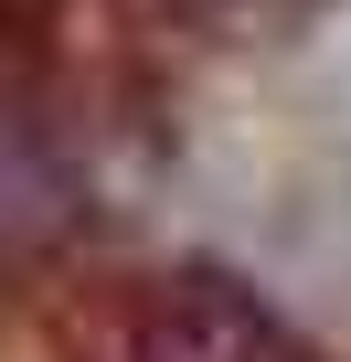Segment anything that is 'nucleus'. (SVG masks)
Masks as SVG:
<instances>
[{
    "label": "nucleus",
    "mask_w": 351,
    "mask_h": 362,
    "mask_svg": "<svg viewBox=\"0 0 351 362\" xmlns=\"http://www.w3.org/2000/svg\"><path fill=\"white\" fill-rule=\"evenodd\" d=\"M138 362H319V351L234 277H170L138 309Z\"/></svg>",
    "instance_id": "obj_1"
}]
</instances>
